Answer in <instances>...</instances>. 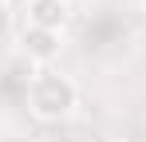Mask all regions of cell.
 Instances as JSON below:
<instances>
[{"label":"cell","instance_id":"obj_1","mask_svg":"<svg viewBox=\"0 0 146 142\" xmlns=\"http://www.w3.org/2000/svg\"><path fill=\"white\" fill-rule=\"evenodd\" d=\"M79 103V87L71 83V75L55 67H40L28 79V111L40 118V122H59L67 118Z\"/></svg>","mask_w":146,"mask_h":142},{"label":"cell","instance_id":"obj_2","mask_svg":"<svg viewBox=\"0 0 146 142\" xmlns=\"http://www.w3.org/2000/svg\"><path fill=\"white\" fill-rule=\"evenodd\" d=\"M59 47H63V32H48V28H32V24H24V32H20V51L28 55V63L48 67L51 59L59 55Z\"/></svg>","mask_w":146,"mask_h":142},{"label":"cell","instance_id":"obj_3","mask_svg":"<svg viewBox=\"0 0 146 142\" xmlns=\"http://www.w3.org/2000/svg\"><path fill=\"white\" fill-rule=\"evenodd\" d=\"M67 16H71V4H67V0H28V24H32V28L63 32Z\"/></svg>","mask_w":146,"mask_h":142},{"label":"cell","instance_id":"obj_4","mask_svg":"<svg viewBox=\"0 0 146 142\" xmlns=\"http://www.w3.org/2000/svg\"><path fill=\"white\" fill-rule=\"evenodd\" d=\"M8 24H12V12H8V0H0V36L8 32Z\"/></svg>","mask_w":146,"mask_h":142},{"label":"cell","instance_id":"obj_5","mask_svg":"<svg viewBox=\"0 0 146 142\" xmlns=\"http://www.w3.org/2000/svg\"><path fill=\"white\" fill-rule=\"evenodd\" d=\"M107 142H134V138H107Z\"/></svg>","mask_w":146,"mask_h":142},{"label":"cell","instance_id":"obj_6","mask_svg":"<svg viewBox=\"0 0 146 142\" xmlns=\"http://www.w3.org/2000/svg\"><path fill=\"white\" fill-rule=\"evenodd\" d=\"M142 8H146V0H142Z\"/></svg>","mask_w":146,"mask_h":142}]
</instances>
